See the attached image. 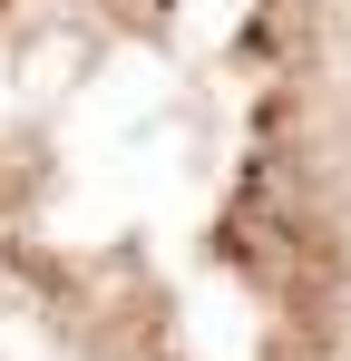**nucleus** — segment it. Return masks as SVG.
Wrapping results in <instances>:
<instances>
[{
  "label": "nucleus",
  "instance_id": "f257e3e1",
  "mask_svg": "<svg viewBox=\"0 0 351 361\" xmlns=\"http://www.w3.org/2000/svg\"><path fill=\"white\" fill-rule=\"evenodd\" d=\"M0 322L351 361V0H0Z\"/></svg>",
  "mask_w": 351,
  "mask_h": 361
}]
</instances>
